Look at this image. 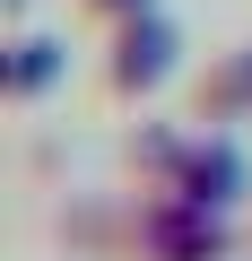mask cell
I'll return each instance as SVG.
<instances>
[{"instance_id": "1", "label": "cell", "mask_w": 252, "mask_h": 261, "mask_svg": "<svg viewBox=\"0 0 252 261\" xmlns=\"http://www.w3.org/2000/svg\"><path fill=\"white\" fill-rule=\"evenodd\" d=\"M131 244H139V261H235L243 235H235L226 209H200V200H183V192H157V200L139 209Z\"/></svg>"}, {"instance_id": "2", "label": "cell", "mask_w": 252, "mask_h": 261, "mask_svg": "<svg viewBox=\"0 0 252 261\" xmlns=\"http://www.w3.org/2000/svg\"><path fill=\"white\" fill-rule=\"evenodd\" d=\"M165 192H183V200H200V209H226V218H235V209H243V192H252V157H243L235 140H191Z\"/></svg>"}, {"instance_id": "3", "label": "cell", "mask_w": 252, "mask_h": 261, "mask_svg": "<svg viewBox=\"0 0 252 261\" xmlns=\"http://www.w3.org/2000/svg\"><path fill=\"white\" fill-rule=\"evenodd\" d=\"M165 70H174V27L165 18H131L113 35V61H104L113 96H148V87H165Z\"/></svg>"}, {"instance_id": "4", "label": "cell", "mask_w": 252, "mask_h": 261, "mask_svg": "<svg viewBox=\"0 0 252 261\" xmlns=\"http://www.w3.org/2000/svg\"><path fill=\"white\" fill-rule=\"evenodd\" d=\"M200 113H217V122H226V113H252V44H243V53L200 87Z\"/></svg>"}, {"instance_id": "5", "label": "cell", "mask_w": 252, "mask_h": 261, "mask_svg": "<svg viewBox=\"0 0 252 261\" xmlns=\"http://www.w3.org/2000/svg\"><path fill=\"white\" fill-rule=\"evenodd\" d=\"M52 70H61V53H52V44H18V61H9V96H44V87H52Z\"/></svg>"}, {"instance_id": "6", "label": "cell", "mask_w": 252, "mask_h": 261, "mask_svg": "<svg viewBox=\"0 0 252 261\" xmlns=\"http://www.w3.org/2000/svg\"><path fill=\"white\" fill-rule=\"evenodd\" d=\"M87 9H96V18H113V27H131V18H148V9H157V0H87Z\"/></svg>"}]
</instances>
